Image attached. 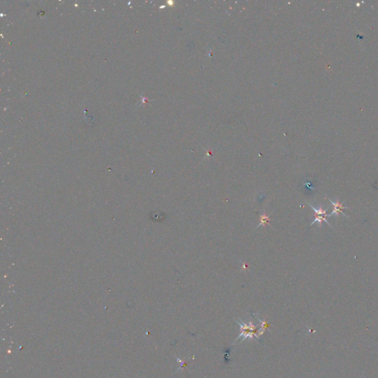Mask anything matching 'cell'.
<instances>
[{
    "mask_svg": "<svg viewBox=\"0 0 378 378\" xmlns=\"http://www.w3.org/2000/svg\"><path fill=\"white\" fill-rule=\"evenodd\" d=\"M309 205L310 206L311 208H312V210L315 211V215H322V216H327V215H328V214H326V211H328V209L329 208V207H328L326 209L323 210V209L322 208V206L321 205L319 206L318 208H315V207H313V206H312L311 204H309Z\"/></svg>",
    "mask_w": 378,
    "mask_h": 378,
    "instance_id": "obj_4",
    "label": "cell"
},
{
    "mask_svg": "<svg viewBox=\"0 0 378 378\" xmlns=\"http://www.w3.org/2000/svg\"><path fill=\"white\" fill-rule=\"evenodd\" d=\"M237 322L239 323V324L240 325L241 329H242V334L239 336V338H239L240 337H242L243 335L244 337H243L242 341H244V340H245L246 338H253L252 336H253V335H255V328H256V327H255L254 325H252L251 322H250L248 325L246 324V323H244V322H242V321H241V323H239V321H237Z\"/></svg>",
    "mask_w": 378,
    "mask_h": 378,
    "instance_id": "obj_1",
    "label": "cell"
},
{
    "mask_svg": "<svg viewBox=\"0 0 378 378\" xmlns=\"http://www.w3.org/2000/svg\"><path fill=\"white\" fill-rule=\"evenodd\" d=\"M270 221H271V219L269 218L267 215L266 214L265 211H264L262 214L260 215V224L258 225H257L256 228L255 230H257V228L260 226H266L267 225H269L270 224Z\"/></svg>",
    "mask_w": 378,
    "mask_h": 378,
    "instance_id": "obj_3",
    "label": "cell"
},
{
    "mask_svg": "<svg viewBox=\"0 0 378 378\" xmlns=\"http://www.w3.org/2000/svg\"><path fill=\"white\" fill-rule=\"evenodd\" d=\"M329 200L330 202H331L332 204L333 205V206H334V210H333L332 212L330 214V216H331V217L332 215H334V214H335L336 216H338L340 214H342L344 217H347V218H349L348 216L346 215V214H344V211H343L344 209H349V208L347 207V206L343 205L344 202L343 203H341V202H340L339 200H337V202H333L332 200H331L330 199H329Z\"/></svg>",
    "mask_w": 378,
    "mask_h": 378,
    "instance_id": "obj_2",
    "label": "cell"
}]
</instances>
